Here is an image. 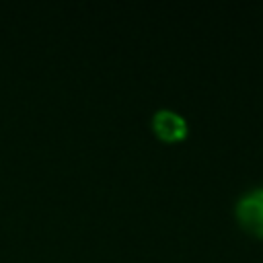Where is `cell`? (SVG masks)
<instances>
[{
	"label": "cell",
	"mask_w": 263,
	"mask_h": 263,
	"mask_svg": "<svg viewBox=\"0 0 263 263\" xmlns=\"http://www.w3.org/2000/svg\"><path fill=\"white\" fill-rule=\"evenodd\" d=\"M152 125L158 132V136H162L166 140H177L185 134V119L171 109H160L154 115Z\"/></svg>",
	"instance_id": "2"
},
{
	"label": "cell",
	"mask_w": 263,
	"mask_h": 263,
	"mask_svg": "<svg viewBox=\"0 0 263 263\" xmlns=\"http://www.w3.org/2000/svg\"><path fill=\"white\" fill-rule=\"evenodd\" d=\"M236 214L249 230L263 234V187H257V189H251L249 193H245L238 199Z\"/></svg>",
	"instance_id": "1"
}]
</instances>
